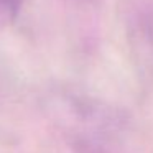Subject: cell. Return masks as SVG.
<instances>
[{"instance_id":"1","label":"cell","mask_w":153,"mask_h":153,"mask_svg":"<svg viewBox=\"0 0 153 153\" xmlns=\"http://www.w3.org/2000/svg\"><path fill=\"white\" fill-rule=\"evenodd\" d=\"M18 10H20V0H0V30L13 23Z\"/></svg>"}]
</instances>
